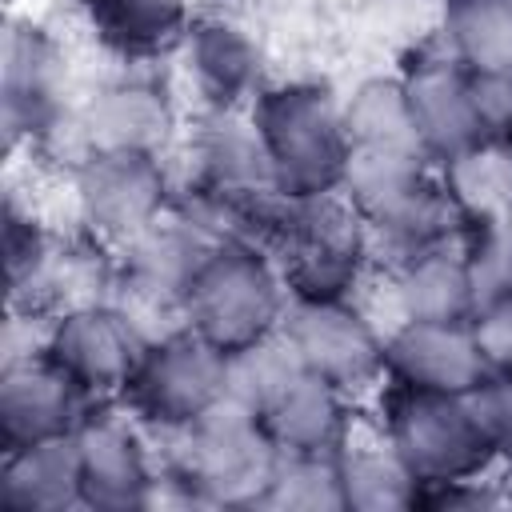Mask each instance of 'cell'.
<instances>
[{"label":"cell","instance_id":"obj_1","mask_svg":"<svg viewBox=\"0 0 512 512\" xmlns=\"http://www.w3.org/2000/svg\"><path fill=\"white\" fill-rule=\"evenodd\" d=\"M248 116L264 140L280 196L316 200L340 192L352 160V140L344 124V100L332 96L328 84H264L248 104Z\"/></svg>","mask_w":512,"mask_h":512},{"label":"cell","instance_id":"obj_2","mask_svg":"<svg viewBox=\"0 0 512 512\" xmlns=\"http://www.w3.org/2000/svg\"><path fill=\"white\" fill-rule=\"evenodd\" d=\"M280 448L264 420L228 396L200 420L172 432V456L164 472L176 480L188 504L216 508H260L272 484Z\"/></svg>","mask_w":512,"mask_h":512},{"label":"cell","instance_id":"obj_3","mask_svg":"<svg viewBox=\"0 0 512 512\" xmlns=\"http://www.w3.org/2000/svg\"><path fill=\"white\" fill-rule=\"evenodd\" d=\"M288 304L292 300L272 252L244 236H232L216 244L192 272L180 300V324H188L228 356L280 332Z\"/></svg>","mask_w":512,"mask_h":512},{"label":"cell","instance_id":"obj_4","mask_svg":"<svg viewBox=\"0 0 512 512\" xmlns=\"http://www.w3.org/2000/svg\"><path fill=\"white\" fill-rule=\"evenodd\" d=\"M368 248L372 232L344 192L288 200V212L268 244L288 300H356Z\"/></svg>","mask_w":512,"mask_h":512},{"label":"cell","instance_id":"obj_5","mask_svg":"<svg viewBox=\"0 0 512 512\" xmlns=\"http://www.w3.org/2000/svg\"><path fill=\"white\" fill-rule=\"evenodd\" d=\"M380 436L404 460L420 488L476 480L496 468V456L464 396L380 384Z\"/></svg>","mask_w":512,"mask_h":512},{"label":"cell","instance_id":"obj_6","mask_svg":"<svg viewBox=\"0 0 512 512\" xmlns=\"http://www.w3.org/2000/svg\"><path fill=\"white\" fill-rule=\"evenodd\" d=\"M224 400V352L176 324L148 340L136 372L116 404H124L152 432H180Z\"/></svg>","mask_w":512,"mask_h":512},{"label":"cell","instance_id":"obj_7","mask_svg":"<svg viewBox=\"0 0 512 512\" xmlns=\"http://www.w3.org/2000/svg\"><path fill=\"white\" fill-rule=\"evenodd\" d=\"M76 208L84 232L104 248H124L148 232L168 208L172 188L160 152L144 148H104L72 176Z\"/></svg>","mask_w":512,"mask_h":512},{"label":"cell","instance_id":"obj_8","mask_svg":"<svg viewBox=\"0 0 512 512\" xmlns=\"http://www.w3.org/2000/svg\"><path fill=\"white\" fill-rule=\"evenodd\" d=\"M148 340H152L148 328L128 308H120L116 300H92L56 312L44 328L40 348L96 404H104V400H120Z\"/></svg>","mask_w":512,"mask_h":512},{"label":"cell","instance_id":"obj_9","mask_svg":"<svg viewBox=\"0 0 512 512\" xmlns=\"http://www.w3.org/2000/svg\"><path fill=\"white\" fill-rule=\"evenodd\" d=\"M280 332L296 348L304 372L344 392L384 380V332L356 300H292Z\"/></svg>","mask_w":512,"mask_h":512},{"label":"cell","instance_id":"obj_10","mask_svg":"<svg viewBox=\"0 0 512 512\" xmlns=\"http://www.w3.org/2000/svg\"><path fill=\"white\" fill-rule=\"evenodd\" d=\"M140 428L144 424L124 404L112 408V400L96 404L84 416V424L76 428L84 508H100V512L148 508L160 468L152 464Z\"/></svg>","mask_w":512,"mask_h":512},{"label":"cell","instance_id":"obj_11","mask_svg":"<svg viewBox=\"0 0 512 512\" xmlns=\"http://www.w3.org/2000/svg\"><path fill=\"white\" fill-rule=\"evenodd\" d=\"M192 172H196V188L220 196L224 204H232L240 236L248 228V216L268 204L276 192L272 180V164L264 152V140L248 116V108H232V112H212L204 108L192 144Z\"/></svg>","mask_w":512,"mask_h":512},{"label":"cell","instance_id":"obj_12","mask_svg":"<svg viewBox=\"0 0 512 512\" xmlns=\"http://www.w3.org/2000/svg\"><path fill=\"white\" fill-rule=\"evenodd\" d=\"M92 408L96 400L44 348L8 356L0 372V452L72 436Z\"/></svg>","mask_w":512,"mask_h":512},{"label":"cell","instance_id":"obj_13","mask_svg":"<svg viewBox=\"0 0 512 512\" xmlns=\"http://www.w3.org/2000/svg\"><path fill=\"white\" fill-rule=\"evenodd\" d=\"M484 376H488V364L472 336V320L464 324L400 320L392 332H384V380L380 384L468 396Z\"/></svg>","mask_w":512,"mask_h":512},{"label":"cell","instance_id":"obj_14","mask_svg":"<svg viewBox=\"0 0 512 512\" xmlns=\"http://www.w3.org/2000/svg\"><path fill=\"white\" fill-rule=\"evenodd\" d=\"M400 80L412 104L420 144L432 164H452L484 148V132L476 120V104H472V76L448 56V48L416 56L400 72Z\"/></svg>","mask_w":512,"mask_h":512},{"label":"cell","instance_id":"obj_15","mask_svg":"<svg viewBox=\"0 0 512 512\" xmlns=\"http://www.w3.org/2000/svg\"><path fill=\"white\" fill-rule=\"evenodd\" d=\"M4 132L16 148L36 140L64 104V56L60 44L32 20H12L4 36Z\"/></svg>","mask_w":512,"mask_h":512},{"label":"cell","instance_id":"obj_16","mask_svg":"<svg viewBox=\"0 0 512 512\" xmlns=\"http://www.w3.org/2000/svg\"><path fill=\"white\" fill-rule=\"evenodd\" d=\"M184 68L212 112L248 108L264 88V56L260 44L232 20H196L184 36Z\"/></svg>","mask_w":512,"mask_h":512},{"label":"cell","instance_id":"obj_17","mask_svg":"<svg viewBox=\"0 0 512 512\" xmlns=\"http://www.w3.org/2000/svg\"><path fill=\"white\" fill-rule=\"evenodd\" d=\"M352 392L304 372L260 420L272 444L288 456H336L356 432Z\"/></svg>","mask_w":512,"mask_h":512},{"label":"cell","instance_id":"obj_18","mask_svg":"<svg viewBox=\"0 0 512 512\" xmlns=\"http://www.w3.org/2000/svg\"><path fill=\"white\" fill-rule=\"evenodd\" d=\"M0 504L12 512L84 508L76 432L0 452Z\"/></svg>","mask_w":512,"mask_h":512},{"label":"cell","instance_id":"obj_19","mask_svg":"<svg viewBox=\"0 0 512 512\" xmlns=\"http://www.w3.org/2000/svg\"><path fill=\"white\" fill-rule=\"evenodd\" d=\"M84 128L92 136V148H144L160 152L172 132V108L168 96L148 80H112L80 104Z\"/></svg>","mask_w":512,"mask_h":512},{"label":"cell","instance_id":"obj_20","mask_svg":"<svg viewBox=\"0 0 512 512\" xmlns=\"http://www.w3.org/2000/svg\"><path fill=\"white\" fill-rule=\"evenodd\" d=\"M392 300L400 320H432V324H464L476 316V292L456 248H428L404 256L392 276Z\"/></svg>","mask_w":512,"mask_h":512},{"label":"cell","instance_id":"obj_21","mask_svg":"<svg viewBox=\"0 0 512 512\" xmlns=\"http://www.w3.org/2000/svg\"><path fill=\"white\" fill-rule=\"evenodd\" d=\"M104 48L128 60L160 56L184 44L192 20L188 0H76Z\"/></svg>","mask_w":512,"mask_h":512},{"label":"cell","instance_id":"obj_22","mask_svg":"<svg viewBox=\"0 0 512 512\" xmlns=\"http://www.w3.org/2000/svg\"><path fill=\"white\" fill-rule=\"evenodd\" d=\"M344 124L352 148L364 152H412L428 156L412 120V104L400 76H372L344 96Z\"/></svg>","mask_w":512,"mask_h":512},{"label":"cell","instance_id":"obj_23","mask_svg":"<svg viewBox=\"0 0 512 512\" xmlns=\"http://www.w3.org/2000/svg\"><path fill=\"white\" fill-rule=\"evenodd\" d=\"M340 464V488H344V508L352 512H392V508H416L420 484L404 468V460L388 448L384 436L360 440L356 432L348 444L336 452Z\"/></svg>","mask_w":512,"mask_h":512},{"label":"cell","instance_id":"obj_24","mask_svg":"<svg viewBox=\"0 0 512 512\" xmlns=\"http://www.w3.org/2000/svg\"><path fill=\"white\" fill-rule=\"evenodd\" d=\"M444 48L472 76L512 72V8L504 0H444Z\"/></svg>","mask_w":512,"mask_h":512},{"label":"cell","instance_id":"obj_25","mask_svg":"<svg viewBox=\"0 0 512 512\" xmlns=\"http://www.w3.org/2000/svg\"><path fill=\"white\" fill-rule=\"evenodd\" d=\"M300 376L304 364L284 332H272L224 356V396L256 416H264Z\"/></svg>","mask_w":512,"mask_h":512},{"label":"cell","instance_id":"obj_26","mask_svg":"<svg viewBox=\"0 0 512 512\" xmlns=\"http://www.w3.org/2000/svg\"><path fill=\"white\" fill-rule=\"evenodd\" d=\"M260 508L340 512L344 508V488H340L336 456H288V452H280Z\"/></svg>","mask_w":512,"mask_h":512},{"label":"cell","instance_id":"obj_27","mask_svg":"<svg viewBox=\"0 0 512 512\" xmlns=\"http://www.w3.org/2000/svg\"><path fill=\"white\" fill-rule=\"evenodd\" d=\"M460 252H464L468 276H472L476 308L512 292V224L504 216L476 220L468 228V236L460 240Z\"/></svg>","mask_w":512,"mask_h":512},{"label":"cell","instance_id":"obj_28","mask_svg":"<svg viewBox=\"0 0 512 512\" xmlns=\"http://www.w3.org/2000/svg\"><path fill=\"white\" fill-rule=\"evenodd\" d=\"M464 400H468L496 464H508L512 460V376L488 372Z\"/></svg>","mask_w":512,"mask_h":512},{"label":"cell","instance_id":"obj_29","mask_svg":"<svg viewBox=\"0 0 512 512\" xmlns=\"http://www.w3.org/2000/svg\"><path fill=\"white\" fill-rule=\"evenodd\" d=\"M472 336L480 344V356L488 364V372L496 376H512V292L496 296L488 304L476 308L472 316Z\"/></svg>","mask_w":512,"mask_h":512},{"label":"cell","instance_id":"obj_30","mask_svg":"<svg viewBox=\"0 0 512 512\" xmlns=\"http://www.w3.org/2000/svg\"><path fill=\"white\" fill-rule=\"evenodd\" d=\"M472 104L484 144H512V72L472 76Z\"/></svg>","mask_w":512,"mask_h":512},{"label":"cell","instance_id":"obj_31","mask_svg":"<svg viewBox=\"0 0 512 512\" xmlns=\"http://www.w3.org/2000/svg\"><path fill=\"white\" fill-rule=\"evenodd\" d=\"M504 4H508V8H512V0H504Z\"/></svg>","mask_w":512,"mask_h":512}]
</instances>
